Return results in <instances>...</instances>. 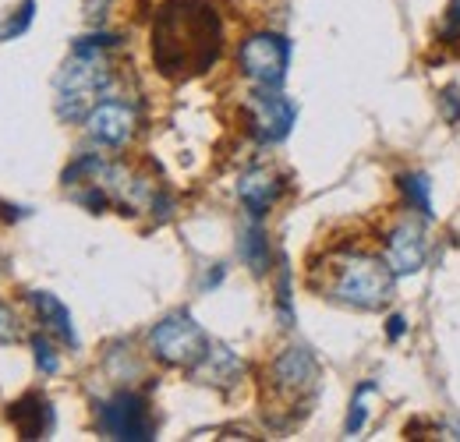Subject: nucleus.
Listing matches in <instances>:
<instances>
[{
	"instance_id": "obj_10",
	"label": "nucleus",
	"mask_w": 460,
	"mask_h": 442,
	"mask_svg": "<svg viewBox=\"0 0 460 442\" xmlns=\"http://www.w3.org/2000/svg\"><path fill=\"white\" fill-rule=\"evenodd\" d=\"M85 128L93 135V142L100 146H111V149H120L131 142L135 128H138V113L131 110L128 103H117V100H100L93 113L85 117Z\"/></svg>"
},
{
	"instance_id": "obj_6",
	"label": "nucleus",
	"mask_w": 460,
	"mask_h": 442,
	"mask_svg": "<svg viewBox=\"0 0 460 442\" xmlns=\"http://www.w3.org/2000/svg\"><path fill=\"white\" fill-rule=\"evenodd\" d=\"M237 64H241V75L259 89H280V82L288 78L290 40H284L280 32H255L241 43Z\"/></svg>"
},
{
	"instance_id": "obj_3",
	"label": "nucleus",
	"mask_w": 460,
	"mask_h": 442,
	"mask_svg": "<svg viewBox=\"0 0 460 442\" xmlns=\"http://www.w3.org/2000/svg\"><path fill=\"white\" fill-rule=\"evenodd\" d=\"M394 287H397V277L386 266V259L365 255V252H344V255L333 259L326 297L341 301L347 308L379 312V308L390 305Z\"/></svg>"
},
{
	"instance_id": "obj_24",
	"label": "nucleus",
	"mask_w": 460,
	"mask_h": 442,
	"mask_svg": "<svg viewBox=\"0 0 460 442\" xmlns=\"http://www.w3.org/2000/svg\"><path fill=\"white\" fill-rule=\"evenodd\" d=\"M224 279V266H217L213 273H206V279H202V290H209V287H217Z\"/></svg>"
},
{
	"instance_id": "obj_21",
	"label": "nucleus",
	"mask_w": 460,
	"mask_h": 442,
	"mask_svg": "<svg viewBox=\"0 0 460 442\" xmlns=\"http://www.w3.org/2000/svg\"><path fill=\"white\" fill-rule=\"evenodd\" d=\"M439 113L447 124H460V89L457 85H447L439 93Z\"/></svg>"
},
{
	"instance_id": "obj_12",
	"label": "nucleus",
	"mask_w": 460,
	"mask_h": 442,
	"mask_svg": "<svg viewBox=\"0 0 460 442\" xmlns=\"http://www.w3.org/2000/svg\"><path fill=\"white\" fill-rule=\"evenodd\" d=\"M241 376H244L241 358L230 347H224V343H209V350L191 365V379L202 383V386L230 389L241 383Z\"/></svg>"
},
{
	"instance_id": "obj_13",
	"label": "nucleus",
	"mask_w": 460,
	"mask_h": 442,
	"mask_svg": "<svg viewBox=\"0 0 460 442\" xmlns=\"http://www.w3.org/2000/svg\"><path fill=\"white\" fill-rule=\"evenodd\" d=\"M11 425L18 429L22 439H47L54 432V407L47 396L32 393V396H22L18 403H11L7 411Z\"/></svg>"
},
{
	"instance_id": "obj_7",
	"label": "nucleus",
	"mask_w": 460,
	"mask_h": 442,
	"mask_svg": "<svg viewBox=\"0 0 460 442\" xmlns=\"http://www.w3.org/2000/svg\"><path fill=\"white\" fill-rule=\"evenodd\" d=\"M270 386L284 403H308L319 389V361L308 347H288L273 365H270Z\"/></svg>"
},
{
	"instance_id": "obj_11",
	"label": "nucleus",
	"mask_w": 460,
	"mask_h": 442,
	"mask_svg": "<svg viewBox=\"0 0 460 442\" xmlns=\"http://www.w3.org/2000/svg\"><path fill=\"white\" fill-rule=\"evenodd\" d=\"M280 195H284V181L270 166H252L237 177V199L248 209V217H255V220H262L280 202Z\"/></svg>"
},
{
	"instance_id": "obj_19",
	"label": "nucleus",
	"mask_w": 460,
	"mask_h": 442,
	"mask_svg": "<svg viewBox=\"0 0 460 442\" xmlns=\"http://www.w3.org/2000/svg\"><path fill=\"white\" fill-rule=\"evenodd\" d=\"M439 43L447 47H460V0H450L439 22Z\"/></svg>"
},
{
	"instance_id": "obj_14",
	"label": "nucleus",
	"mask_w": 460,
	"mask_h": 442,
	"mask_svg": "<svg viewBox=\"0 0 460 442\" xmlns=\"http://www.w3.org/2000/svg\"><path fill=\"white\" fill-rule=\"evenodd\" d=\"M29 301H32V308H36V315H40V323H43L47 330L58 332L67 347H78V332H75V323H71V312H67V305L60 301L58 294H50V290H32Z\"/></svg>"
},
{
	"instance_id": "obj_8",
	"label": "nucleus",
	"mask_w": 460,
	"mask_h": 442,
	"mask_svg": "<svg viewBox=\"0 0 460 442\" xmlns=\"http://www.w3.org/2000/svg\"><path fill=\"white\" fill-rule=\"evenodd\" d=\"M244 110H248V131L262 146L284 142L290 135V128H294V117H297L294 103H290L280 89H259V93H252L248 103H244Z\"/></svg>"
},
{
	"instance_id": "obj_1",
	"label": "nucleus",
	"mask_w": 460,
	"mask_h": 442,
	"mask_svg": "<svg viewBox=\"0 0 460 442\" xmlns=\"http://www.w3.org/2000/svg\"><path fill=\"white\" fill-rule=\"evenodd\" d=\"M153 64L164 78L206 75L224 50V25L209 0H167L153 18Z\"/></svg>"
},
{
	"instance_id": "obj_18",
	"label": "nucleus",
	"mask_w": 460,
	"mask_h": 442,
	"mask_svg": "<svg viewBox=\"0 0 460 442\" xmlns=\"http://www.w3.org/2000/svg\"><path fill=\"white\" fill-rule=\"evenodd\" d=\"M32 14H36V0H22V7L14 11V14H7V22L0 25V40L7 43V40H18L29 25H32Z\"/></svg>"
},
{
	"instance_id": "obj_20",
	"label": "nucleus",
	"mask_w": 460,
	"mask_h": 442,
	"mask_svg": "<svg viewBox=\"0 0 460 442\" xmlns=\"http://www.w3.org/2000/svg\"><path fill=\"white\" fill-rule=\"evenodd\" d=\"M32 350H36V365H40L43 376H54L60 368L58 350H54V343H50L47 336H32Z\"/></svg>"
},
{
	"instance_id": "obj_23",
	"label": "nucleus",
	"mask_w": 460,
	"mask_h": 442,
	"mask_svg": "<svg viewBox=\"0 0 460 442\" xmlns=\"http://www.w3.org/2000/svg\"><path fill=\"white\" fill-rule=\"evenodd\" d=\"M403 332H407V319H403V315H390V319H386V336H390V340H401Z\"/></svg>"
},
{
	"instance_id": "obj_9",
	"label": "nucleus",
	"mask_w": 460,
	"mask_h": 442,
	"mask_svg": "<svg viewBox=\"0 0 460 442\" xmlns=\"http://www.w3.org/2000/svg\"><path fill=\"white\" fill-rule=\"evenodd\" d=\"M425 217H403L401 223H394V230L383 241V259L394 270V277H411L425 266L429 259V237H425Z\"/></svg>"
},
{
	"instance_id": "obj_22",
	"label": "nucleus",
	"mask_w": 460,
	"mask_h": 442,
	"mask_svg": "<svg viewBox=\"0 0 460 442\" xmlns=\"http://www.w3.org/2000/svg\"><path fill=\"white\" fill-rule=\"evenodd\" d=\"M11 340H18V319L7 305H0V343H11Z\"/></svg>"
},
{
	"instance_id": "obj_2",
	"label": "nucleus",
	"mask_w": 460,
	"mask_h": 442,
	"mask_svg": "<svg viewBox=\"0 0 460 442\" xmlns=\"http://www.w3.org/2000/svg\"><path fill=\"white\" fill-rule=\"evenodd\" d=\"M117 36H85L75 43L71 57L64 60L58 75V113L60 120H85L100 96L111 89V60Z\"/></svg>"
},
{
	"instance_id": "obj_25",
	"label": "nucleus",
	"mask_w": 460,
	"mask_h": 442,
	"mask_svg": "<svg viewBox=\"0 0 460 442\" xmlns=\"http://www.w3.org/2000/svg\"><path fill=\"white\" fill-rule=\"evenodd\" d=\"M100 4H103V7H107V0H100Z\"/></svg>"
},
{
	"instance_id": "obj_17",
	"label": "nucleus",
	"mask_w": 460,
	"mask_h": 442,
	"mask_svg": "<svg viewBox=\"0 0 460 442\" xmlns=\"http://www.w3.org/2000/svg\"><path fill=\"white\" fill-rule=\"evenodd\" d=\"M372 393H376V383H361V389L354 393L350 414H347V425H344L347 436H358V432L365 429V421H368V396H372Z\"/></svg>"
},
{
	"instance_id": "obj_5",
	"label": "nucleus",
	"mask_w": 460,
	"mask_h": 442,
	"mask_svg": "<svg viewBox=\"0 0 460 442\" xmlns=\"http://www.w3.org/2000/svg\"><path fill=\"white\" fill-rule=\"evenodd\" d=\"M96 429H100V436L120 442L156 439V421L149 414V403L131 389H120L96 407Z\"/></svg>"
},
{
	"instance_id": "obj_16",
	"label": "nucleus",
	"mask_w": 460,
	"mask_h": 442,
	"mask_svg": "<svg viewBox=\"0 0 460 442\" xmlns=\"http://www.w3.org/2000/svg\"><path fill=\"white\" fill-rule=\"evenodd\" d=\"M401 191H403V206L411 209V213H418V217H432V181H429V173H421V170H414V173H401Z\"/></svg>"
},
{
	"instance_id": "obj_15",
	"label": "nucleus",
	"mask_w": 460,
	"mask_h": 442,
	"mask_svg": "<svg viewBox=\"0 0 460 442\" xmlns=\"http://www.w3.org/2000/svg\"><path fill=\"white\" fill-rule=\"evenodd\" d=\"M241 259H244V266H248L255 277H262V273L270 270V241H266V230L259 226L255 217H252V223H248L244 234H241Z\"/></svg>"
},
{
	"instance_id": "obj_4",
	"label": "nucleus",
	"mask_w": 460,
	"mask_h": 442,
	"mask_svg": "<svg viewBox=\"0 0 460 442\" xmlns=\"http://www.w3.org/2000/svg\"><path fill=\"white\" fill-rule=\"evenodd\" d=\"M149 350L156 361L171 365V368H188L209 350V336L206 330L188 315V312H173L164 323H156L149 332Z\"/></svg>"
}]
</instances>
